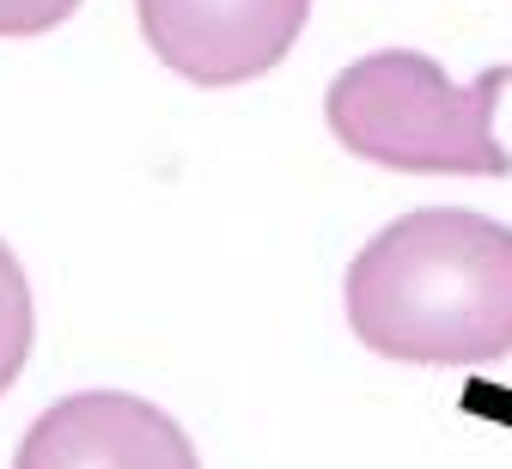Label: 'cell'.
<instances>
[{
  "mask_svg": "<svg viewBox=\"0 0 512 469\" xmlns=\"http://www.w3.org/2000/svg\"><path fill=\"white\" fill-rule=\"evenodd\" d=\"M147 49L189 86H250L299 43L311 0H135Z\"/></svg>",
  "mask_w": 512,
  "mask_h": 469,
  "instance_id": "obj_3",
  "label": "cell"
},
{
  "mask_svg": "<svg viewBox=\"0 0 512 469\" xmlns=\"http://www.w3.org/2000/svg\"><path fill=\"white\" fill-rule=\"evenodd\" d=\"M342 305L378 360L494 366L512 354V226L470 208H415L360 244Z\"/></svg>",
  "mask_w": 512,
  "mask_h": 469,
  "instance_id": "obj_1",
  "label": "cell"
},
{
  "mask_svg": "<svg viewBox=\"0 0 512 469\" xmlns=\"http://www.w3.org/2000/svg\"><path fill=\"white\" fill-rule=\"evenodd\" d=\"M506 86L512 61L458 86L421 49H378L330 80L324 122L354 159L403 177H506L512 153L494 134Z\"/></svg>",
  "mask_w": 512,
  "mask_h": 469,
  "instance_id": "obj_2",
  "label": "cell"
},
{
  "mask_svg": "<svg viewBox=\"0 0 512 469\" xmlns=\"http://www.w3.org/2000/svg\"><path fill=\"white\" fill-rule=\"evenodd\" d=\"M80 13V0H0V37H43L55 25H68Z\"/></svg>",
  "mask_w": 512,
  "mask_h": 469,
  "instance_id": "obj_6",
  "label": "cell"
},
{
  "mask_svg": "<svg viewBox=\"0 0 512 469\" xmlns=\"http://www.w3.org/2000/svg\"><path fill=\"white\" fill-rule=\"evenodd\" d=\"M13 469H202L189 433L128 390L61 396L25 427Z\"/></svg>",
  "mask_w": 512,
  "mask_h": 469,
  "instance_id": "obj_4",
  "label": "cell"
},
{
  "mask_svg": "<svg viewBox=\"0 0 512 469\" xmlns=\"http://www.w3.org/2000/svg\"><path fill=\"white\" fill-rule=\"evenodd\" d=\"M37 342V305H31V281L13 256V244L0 238V396H7L31 360Z\"/></svg>",
  "mask_w": 512,
  "mask_h": 469,
  "instance_id": "obj_5",
  "label": "cell"
}]
</instances>
